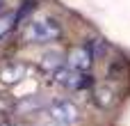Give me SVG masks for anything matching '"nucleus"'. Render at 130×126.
Returning a JSON list of instances; mask_svg holds the SVG:
<instances>
[{
	"label": "nucleus",
	"instance_id": "1",
	"mask_svg": "<svg viewBox=\"0 0 130 126\" xmlns=\"http://www.w3.org/2000/svg\"><path fill=\"white\" fill-rule=\"evenodd\" d=\"M62 37V25L55 18H43V21H30L25 28V41L32 44H48Z\"/></svg>",
	"mask_w": 130,
	"mask_h": 126
},
{
	"label": "nucleus",
	"instance_id": "2",
	"mask_svg": "<svg viewBox=\"0 0 130 126\" xmlns=\"http://www.w3.org/2000/svg\"><path fill=\"white\" fill-rule=\"evenodd\" d=\"M48 117L50 122H55L57 126H71L78 122L80 112H78V106L69 99H57L48 106Z\"/></svg>",
	"mask_w": 130,
	"mask_h": 126
},
{
	"label": "nucleus",
	"instance_id": "3",
	"mask_svg": "<svg viewBox=\"0 0 130 126\" xmlns=\"http://www.w3.org/2000/svg\"><path fill=\"white\" fill-rule=\"evenodd\" d=\"M91 62H94V51H91L87 44H85V46H75V48L69 51V67H71V69L85 73V71L91 67Z\"/></svg>",
	"mask_w": 130,
	"mask_h": 126
},
{
	"label": "nucleus",
	"instance_id": "4",
	"mask_svg": "<svg viewBox=\"0 0 130 126\" xmlns=\"http://www.w3.org/2000/svg\"><path fill=\"white\" fill-rule=\"evenodd\" d=\"M94 103L103 110V108H110L114 103V92L110 87H96L94 90Z\"/></svg>",
	"mask_w": 130,
	"mask_h": 126
},
{
	"label": "nucleus",
	"instance_id": "5",
	"mask_svg": "<svg viewBox=\"0 0 130 126\" xmlns=\"http://www.w3.org/2000/svg\"><path fill=\"white\" fill-rule=\"evenodd\" d=\"M41 69L46 71V73H55L57 69H62V60H59V55L57 53H48L46 57H43V62H41Z\"/></svg>",
	"mask_w": 130,
	"mask_h": 126
},
{
	"label": "nucleus",
	"instance_id": "6",
	"mask_svg": "<svg viewBox=\"0 0 130 126\" xmlns=\"http://www.w3.org/2000/svg\"><path fill=\"white\" fill-rule=\"evenodd\" d=\"M23 71H25V69H23L21 64H16V67L5 69V71L0 73V78H2V83H16V80H18V76H21Z\"/></svg>",
	"mask_w": 130,
	"mask_h": 126
},
{
	"label": "nucleus",
	"instance_id": "7",
	"mask_svg": "<svg viewBox=\"0 0 130 126\" xmlns=\"http://www.w3.org/2000/svg\"><path fill=\"white\" fill-rule=\"evenodd\" d=\"M14 25H16V16H14V14H11V16H0V39L7 37Z\"/></svg>",
	"mask_w": 130,
	"mask_h": 126
},
{
	"label": "nucleus",
	"instance_id": "8",
	"mask_svg": "<svg viewBox=\"0 0 130 126\" xmlns=\"http://www.w3.org/2000/svg\"><path fill=\"white\" fill-rule=\"evenodd\" d=\"M30 9H34V2H30V0H27V2H23V7H21V9H18V14H16V23H18V21H23V18L30 14Z\"/></svg>",
	"mask_w": 130,
	"mask_h": 126
},
{
	"label": "nucleus",
	"instance_id": "9",
	"mask_svg": "<svg viewBox=\"0 0 130 126\" xmlns=\"http://www.w3.org/2000/svg\"><path fill=\"white\" fill-rule=\"evenodd\" d=\"M0 126H14V124H7V122H5V124H0Z\"/></svg>",
	"mask_w": 130,
	"mask_h": 126
}]
</instances>
